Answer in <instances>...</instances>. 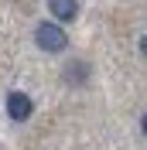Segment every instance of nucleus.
<instances>
[{"label":"nucleus","mask_w":147,"mask_h":150,"mask_svg":"<svg viewBox=\"0 0 147 150\" xmlns=\"http://www.w3.org/2000/svg\"><path fill=\"white\" fill-rule=\"evenodd\" d=\"M31 112H34V103H31L28 92H10V96H7V116H10L14 123L31 120Z\"/></svg>","instance_id":"2"},{"label":"nucleus","mask_w":147,"mask_h":150,"mask_svg":"<svg viewBox=\"0 0 147 150\" xmlns=\"http://www.w3.org/2000/svg\"><path fill=\"white\" fill-rule=\"evenodd\" d=\"M34 41H38V48L41 51H51V55H58V51H65L69 48V34H65L58 24H38V31H34Z\"/></svg>","instance_id":"1"},{"label":"nucleus","mask_w":147,"mask_h":150,"mask_svg":"<svg viewBox=\"0 0 147 150\" xmlns=\"http://www.w3.org/2000/svg\"><path fill=\"white\" fill-rule=\"evenodd\" d=\"M140 51H144V55H147V34L140 38Z\"/></svg>","instance_id":"4"},{"label":"nucleus","mask_w":147,"mask_h":150,"mask_svg":"<svg viewBox=\"0 0 147 150\" xmlns=\"http://www.w3.org/2000/svg\"><path fill=\"white\" fill-rule=\"evenodd\" d=\"M140 130H144V137H147V112H144V120H140Z\"/></svg>","instance_id":"5"},{"label":"nucleus","mask_w":147,"mask_h":150,"mask_svg":"<svg viewBox=\"0 0 147 150\" xmlns=\"http://www.w3.org/2000/svg\"><path fill=\"white\" fill-rule=\"evenodd\" d=\"M48 10H51L58 21H75L79 4H75V0H48Z\"/></svg>","instance_id":"3"}]
</instances>
